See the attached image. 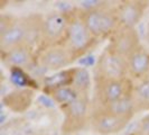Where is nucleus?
Segmentation results:
<instances>
[{
	"label": "nucleus",
	"mask_w": 149,
	"mask_h": 135,
	"mask_svg": "<svg viewBox=\"0 0 149 135\" xmlns=\"http://www.w3.org/2000/svg\"><path fill=\"white\" fill-rule=\"evenodd\" d=\"M139 131L141 135H149V116H147L145 120H142Z\"/></svg>",
	"instance_id": "nucleus-19"
},
{
	"label": "nucleus",
	"mask_w": 149,
	"mask_h": 135,
	"mask_svg": "<svg viewBox=\"0 0 149 135\" xmlns=\"http://www.w3.org/2000/svg\"><path fill=\"white\" fill-rule=\"evenodd\" d=\"M68 109H70V112L73 116L81 117L82 115H84V112L86 110V104H85V101H83L80 98H77L73 104H71L68 106Z\"/></svg>",
	"instance_id": "nucleus-15"
},
{
	"label": "nucleus",
	"mask_w": 149,
	"mask_h": 135,
	"mask_svg": "<svg viewBox=\"0 0 149 135\" xmlns=\"http://www.w3.org/2000/svg\"><path fill=\"white\" fill-rule=\"evenodd\" d=\"M68 62L67 53L62 49H53L44 54L42 63L49 70H57L60 68L65 67Z\"/></svg>",
	"instance_id": "nucleus-7"
},
{
	"label": "nucleus",
	"mask_w": 149,
	"mask_h": 135,
	"mask_svg": "<svg viewBox=\"0 0 149 135\" xmlns=\"http://www.w3.org/2000/svg\"><path fill=\"white\" fill-rule=\"evenodd\" d=\"M126 123H127V118L113 115L108 112L97 116L93 124L97 132L102 134H112V133L120 132L125 127Z\"/></svg>",
	"instance_id": "nucleus-3"
},
{
	"label": "nucleus",
	"mask_w": 149,
	"mask_h": 135,
	"mask_svg": "<svg viewBox=\"0 0 149 135\" xmlns=\"http://www.w3.org/2000/svg\"><path fill=\"white\" fill-rule=\"evenodd\" d=\"M136 94L141 101H149V80H146L140 83L137 87Z\"/></svg>",
	"instance_id": "nucleus-17"
},
{
	"label": "nucleus",
	"mask_w": 149,
	"mask_h": 135,
	"mask_svg": "<svg viewBox=\"0 0 149 135\" xmlns=\"http://www.w3.org/2000/svg\"><path fill=\"white\" fill-rule=\"evenodd\" d=\"M142 10L140 9L139 5L136 2H130L125 5L120 10V20L123 22L128 28L134 27L139 19L141 18Z\"/></svg>",
	"instance_id": "nucleus-9"
},
{
	"label": "nucleus",
	"mask_w": 149,
	"mask_h": 135,
	"mask_svg": "<svg viewBox=\"0 0 149 135\" xmlns=\"http://www.w3.org/2000/svg\"><path fill=\"white\" fill-rule=\"evenodd\" d=\"M83 22L88 27L91 34L94 35H102L113 28L114 26V18L113 16L99 10H92L89 11Z\"/></svg>",
	"instance_id": "nucleus-1"
},
{
	"label": "nucleus",
	"mask_w": 149,
	"mask_h": 135,
	"mask_svg": "<svg viewBox=\"0 0 149 135\" xmlns=\"http://www.w3.org/2000/svg\"><path fill=\"white\" fill-rule=\"evenodd\" d=\"M132 109H134V101L128 96L108 104V112L113 115L123 117V118H126V116L130 115Z\"/></svg>",
	"instance_id": "nucleus-12"
},
{
	"label": "nucleus",
	"mask_w": 149,
	"mask_h": 135,
	"mask_svg": "<svg viewBox=\"0 0 149 135\" xmlns=\"http://www.w3.org/2000/svg\"><path fill=\"white\" fill-rule=\"evenodd\" d=\"M67 37L73 49L83 50L90 43L91 33L85 24L80 20H74L67 26Z\"/></svg>",
	"instance_id": "nucleus-4"
},
{
	"label": "nucleus",
	"mask_w": 149,
	"mask_h": 135,
	"mask_svg": "<svg viewBox=\"0 0 149 135\" xmlns=\"http://www.w3.org/2000/svg\"><path fill=\"white\" fill-rule=\"evenodd\" d=\"M129 70L134 75H142L149 70V54L145 51H136L129 58Z\"/></svg>",
	"instance_id": "nucleus-8"
},
{
	"label": "nucleus",
	"mask_w": 149,
	"mask_h": 135,
	"mask_svg": "<svg viewBox=\"0 0 149 135\" xmlns=\"http://www.w3.org/2000/svg\"><path fill=\"white\" fill-rule=\"evenodd\" d=\"M137 36L132 32H125L121 35H119L117 39L114 41V50L113 52L117 53L118 55H129V58L134 54L137 50Z\"/></svg>",
	"instance_id": "nucleus-6"
},
{
	"label": "nucleus",
	"mask_w": 149,
	"mask_h": 135,
	"mask_svg": "<svg viewBox=\"0 0 149 135\" xmlns=\"http://www.w3.org/2000/svg\"><path fill=\"white\" fill-rule=\"evenodd\" d=\"M101 4H102V1H82L81 2V5H82L83 7L90 9V11L97 10V8L100 7Z\"/></svg>",
	"instance_id": "nucleus-18"
},
{
	"label": "nucleus",
	"mask_w": 149,
	"mask_h": 135,
	"mask_svg": "<svg viewBox=\"0 0 149 135\" xmlns=\"http://www.w3.org/2000/svg\"><path fill=\"white\" fill-rule=\"evenodd\" d=\"M74 83L76 84V87L84 89V88H88L90 83V77L89 73L85 71V70H81L79 71L74 78Z\"/></svg>",
	"instance_id": "nucleus-16"
},
{
	"label": "nucleus",
	"mask_w": 149,
	"mask_h": 135,
	"mask_svg": "<svg viewBox=\"0 0 149 135\" xmlns=\"http://www.w3.org/2000/svg\"><path fill=\"white\" fill-rule=\"evenodd\" d=\"M30 60V54L28 50L24 46H17L15 49L8 51L7 61L9 64L14 67H24Z\"/></svg>",
	"instance_id": "nucleus-13"
},
{
	"label": "nucleus",
	"mask_w": 149,
	"mask_h": 135,
	"mask_svg": "<svg viewBox=\"0 0 149 135\" xmlns=\"http://www.w3.org/2000/svg\"><path fill=\"white\" fill-rule=\"evenodd\" d=\"M99 68L108 80H120L126 72V65L121 56L114 52H105L100 60Z\"/></svg>",
	"instance_id": "nucleus-2"
},
{
	"label": "nucleus",
	"mask_w": 149,
	"mask_h": 135,
	"mask_svg": "<svg viewBox=\"0 0 149 135\" xmlns=\"http://www.w3.org/2000/svg\"><path fill=\"white\" fill-rule=\"evenodd\" d=\"M65 28L67 30L66 20L62 15L49 16L44 22L45 34L51 38L58 37Z\"/></svg>",
	"instance_id": "nucleus-10"
},
{
	"label": "nucleus",
	"mask_w": 149,
	"mask_h": 135,
	"mask_svg": "<svg viewBox=\"0 0 149 135\" xmlns=\"http://www.w3.org/2000/svg\"><path fill=\"white\" fill-rule=\"evenodd\" d=\"M27 30L25 27L18 24H13L3 33L0 34V44L2 50H13L20 46L22 41L27 36Z\"/></svg>",
	"instance_id": "nucleus-5"
},
{
	"label": "nucleus",
	"mask_w": 149,
	"mask_h": 135,
	"mask_svg": "<svg viewBox=\"0 0 149 135\" xmlns=\"http://www.w3.org/2000/svg\"><path fill=\"white\" fill-rule=\"evenodd\" d=\"M53 97L57 103L70 106L77 99V95L75 90L70 87H57L53 92Z\"/></svg>",
	"instance_id": "nucleus-14"
},
{
	"label": "nucleus",
	"mask_w": 149,
	"mask_h": 135,
	"mask_svg": "<svg viewBox=\"0 0 149 135\" xmlns=\"http://www.w3.org/2000/svg\"><path fill=\"white\" fill-rule=\"evenodd\" d=\"M126 97L125 87L121 80H108L103 88V98L107 104L113 103L120 98Z\"/></svg>",
	"instance_id": "nucleus-11"
}]
</instances>
